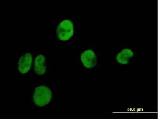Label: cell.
Returning a JSON list of instances; mask_svg holds the SVG:
<instances>
[{"label": "cell", "instance_id": "obj_3", "mask_svg": "<svg viewBox=\"0 0 158 119\" xmlns=\"http://www.w3.org/2000/svg\"><path fill=\"white\" fill-rule=\"evenodd\" d=\"M54 32L58 44H68L77 35L75 20L69 17L59 19L55 25Z\"/></svg>", "mask_w": 158, "mask_h": 119}, {"label": "cell", "instance_id": "obj_5", "mask_svg": "<svg viewBox=\"0 0 158 119\" xmlns=\"http://www.w3.org/2000/svg\"><path fill=\"white\" fill-rule=\"evenodd\" d=\"M137 54V51L132 47L121 45L120 47L114 52V63L121 68H126L135 60Z\"/></svg>", "mask_w": 158, "mask_h": 119}, {"label": "cell", "instance_id": "obj_2", "mask_svg": "<svg viewBox=\"0 0 158 119\" xmlns=\"http://www.w3.org/2000/svg\"><path fill=\"white\" fill-rule=\"evenodd\" d=\"M77 53L76 63L83 70H97L101 67L100 51L92 45H85Z\"/></svg>", "mask_w": 158, "mask_h": 119}, {"label": "cell", "instance_id": "obj_1", "mask_svg": "<svg viewBox=\"0 0 158 119\" xmlns=\"http://www.w3.org/2000/svg\"><path fill=\"white\" fill-rule=\"evenodd\" d=\"M57 93L50 83L39 82L32 83L30 101L33 108H49L54 102Z\"/></svg>", "mask_w": 158, "mask_h": 119}, {"label": "cell", "instance_id": "obj_6", "mask_svg": "<svg viewBox=\"0 0 158 119\" xmlns=\"http://www.w3.org/2000/svg\"><path fill=\"white\" fill-rule=\"evenodd\" d=\"M49 57L41 51L34 50L33 71L36 75L47 76L49 73Z\"/></svg>", "mask_w": 158, "mask_h": 119}, {"label": "cell", "instance_id": "obj_4", "mask_svg": "<svg viewBox=\"0 0 158 119\" xmlns=\"http://www.w3.org/2000/svg\"><path fill=\"white\" fill-rule=\"evenodd\" d=\"M34 50H25L19 52L15 57L14 67L20 76L31 75L33 73Z\"/></svg>", "mask_w": 158, "mask_h": 119}]
</instances>
